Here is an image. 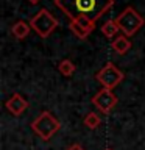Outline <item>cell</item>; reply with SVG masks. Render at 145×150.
Wrapping results in <instances>:
<instances>
[{
    "label": "cell",
    "mask_w": 145,
    "mask_h": 150,
    "mask_svg": "<svg viewBox=\"0 0 145 150\" xmlns=\"http://www.w3.org/2000/svg\"><path fill=\"white\" fill-rule=\"evenodd\" d=\"M55 5L70 21L81 16L97 21L114 5V0H55Z\"/></svg>",
    "instance_id": "cell-1"
},
{
    "label": "cell",
    "mask_w": 145,
    "mask_h": 150,
    "mask_svg": "<svg viewBox=\"0 0 145 150\" xmlns=\"http://www.w3.org/2000/svg\"><path fill=\"white\" fill-rule=\"evenodd\" d=\"M115 22H117V25H119L120 31L123 33L126 38H130V36L136 35V33L144 27L145 19L140 16L133 6H126L123 11L115 17Z\"/></svg>",
    "instance_id": "cell-2"
},
{
    "label": "cell",
    "mask_w": 145,
    "mask_h": 150,
    "mask_svg": "<svg viewBox=\"0 0 145 150\" xmlns=\"http://www.w3.org/2000/svg\"><path fill=\"white\" fill-rule=\"evenodd\" d=\"M59 120L49 111H42L34 120L31 122V130L39 136L42 141H49L56 131L59 130Z\"/></svg>",
    "instance_id": "cell-3"
},
{
    "label": "cell",
    "mask_w": 145,
    "mask_h": 150,
    "mask_svg": "<svg viewBox=\"0 0 145 150\" xmlns=\"http://www.w3.org/2000/svg\"><path fill=\"white\" fill-rule=\"evenodd\" d=\"M31 30H34L39 38H49L58 27V21L49 9L41 8L34 16L30 19Z\"/></svg>",
    "instance_id": "cell-4"
},
{
    "label": "cell",
    "mask_w": 145,
    "mask_h": 150,
    "mask_svg": "<svg viewBox=\"0 0 145 150\" xmlns=\"http://www.w3.org/2000/svg\"><path fill=\"white\" fill-rule=\"evenodd\" d=\"M95 78H97V81L103 86V89H109V91H112V89L125 78V75L112 63H106L105 67L97 72Z\"/></svg>",
    "instance_id": "cell-5"
},
{
    "label": "cell",
    "mask_w": 145,
    "mask_h": 150,
    "mask_svg": "<svg viewBox=\"0 0 145 150\" xmlns=\"http://www.w3.org/2000/svg\"><path fill=\"white\" fill-rule=\"evenodd\" d=\"M117 102H119L117 96L109 89H101L92 97V105L103 114H109L111 110L117 105Z\"/></svg>",
    "instance_id": "cell-6"
},
{
    "label": "cell",
    "mask_w": 145,
    "mask_h": 150,
    "mask_svg": "<svg viewBox=\"0 0 145 150\" xmlns=\"http://www.w3.org/2000/svg\"><path fill=\"white\" fill-rule=\"evenodd\" d=\"M69 28L78 39H86V38L94 31V28H95V21L81 16V17H78V19H75V21L70 22Z\"/></svg>",
    "instance_id": "cell-7"
},
{
    "label": "cell",
    "mask_w": 145,
    "mask_h": 150,
    "mask_svg": "<svg viewBox=\"0 0 145 150\" xmlns=\"http://www.w3.org/2000/svg\"><path fill=\"white\" fill-rule=\"evenodd\" d=\"M5 108H6L13 116L17 117V116H20V114L25 112V110L28 108V100L25 97H22L20 94L16 92L5 102Z\"/></svg>",
    "instance_id": "cell-8"
},
{
    "label": "cell",
    "mask_w": 145,
    "mask_h": 150,
    "mask_svg": "<svg viewBox=\"0 0 145 150\" xmlns=\"http://www.w3.org/2000/svg\"><path fill=\"white\" fill-rule=\"evenodd\" d=\"M30 30H31V25L30 22H25V21H17L14 25L11 27V35L16 38L17 41H22L30 35Z\"/></svg>",
    "instance_id": "cell-9"
},
{
    "label": "cell",
    "mask_w": 145,
    "mask_h": 150,
    "mask_svg": "<svg viewBox=\"0 0 145 150\" xmlns=\"http://www.w3.org/2000/svg\"><path fill=\"white\" fill-rule=\"evenodd\" d=\"M111 47H112V50H114L117 55L122 56V55L128 53V50L131 49V42H130V39L125 35H122V36H117L115 39L112 41Z\"/></svg>",
    "instance_id": "cell-10"
},
{
    "label": "cell",
    "mask_w": 145,
    "mask_h": 150,
    "mask_svg": "<svg viewBox=\"0 0 145 150\" xmlns=\"http://www.w3.org/2000/svg\"><path fill=\"white\" fill-rule=\"evenodd\" d=\"M120 31V28H119V25H117V22H115V19L114 21H106L105 23L101 25V33L105 35L108 39H112V38H115V35Z\"/></svg>",
    "instance_id": "cell-11"
},
{
    "label": "cell",
    "mask_w": 145,
    "mask_h": 150,
    "mask_svg": "<svg viewBox=\"0 0 145 150\" xmlns=\"http://www.w3.org/2000/svg\"><path fill=\"white\" fill-rule=\"evenodd\" d=\"M75 63L70 59H61L58 63V70L61 74L64 75V77H72V74L75 72Z\"/></svg>",
    "instance_id": "cell-12"
},
{
    "label": "cell",
    "mask_w": 145,
    "mask_h": 150,
    "mask_svg": "<svg viewBox=\"0 0 145 150\" xmlns=\"http://www.w3.org/2000/svg\"><path fill=\"white\" fill-rule=\"evenodd\" d=\"M84 125L87 127L89 130H95L101 125V119L97 112H87V116L84 117Z\"/></svg>",
    "instance_id": "cell-13"
},
{
    "label": "cell",
    "mask_w": 145,
    "mask_h": 150,
    "mask_svg": "<svg viewBox=\"0 0 145 150\" xmlns=\"http://www.w3.org/2000/svg\"><path fill=\"white\" fill-rule=\"evenodd\" d=\"M67 150H84V149H83L80 144H73V145H70V147H69Z\"/></svg>",
    "instance_id": "cell-14"
},
{
    "label": "cell",
    "mask_w": 145,
    "mask_h": 150,
    "mask_svg": "<svg viewBox=\"0 0 145 150\" xmlns=\"http://www.w3.org/2000/svg\"><path fill=\"white\" fill-rule=\"evenodd\" d=\"M28 2H30L31 5H36V3H39V2H41V0H28Z\"/></svg>",
    "instance_id": "cell-15"
},
{
    "label": "cell",
    "mask_w": 145,
    "mask_h": 150,
    "mask_svg": "<svg viewBox=\"0 0 145 150\" xmlns=\"http://www.w3.org/2000/svg\"><path fill=\"white\" fill-rule=\"evenodd\" d=\"M106 150H111V149H106Z\"/></svg>",
    "instance_id": "cell-16"
}]
</instances>
